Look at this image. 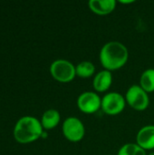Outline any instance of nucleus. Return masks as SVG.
<instances>
[{"instance_id": "2eb2a0df", "label": "nucleus", "mask_w": 154, "mask_h": 155, "mask_svg": "<svg viewBox=\"0 0 154 155\" xmlns=\"http://www.w3.org/2000/svg\"><path fill=\"white\" fill-rule=\"evenodd\" d=\"M47 135H48V134H47V133L44 131V132L42 133V135H41V137H42V138H44V139H45V138L47 137Z\"/></svg>"}, {"instance_id": "6e6552de", "label": "nucleus", "mask_w": 154, "mask_h": 155, "mask_svg": "<svg viewBox=\"0 0 154 155\" xmlns=\"http://www.w3.org/2000/svg\"><path fill=\"white\" fill-rule=\"evenodd\" d=\"M136 143L145 151L154 149V125H146L138 132Z\"/></svg>"}, {"instance_id": "f257e3e1", "label": "nucleus", "mask_w": 154, "mask_h": 155, "mask_svg": "<svg viewBox=\"0 0 154 155\" xmlns=\"http://www.w3.org/2000/svg\"><path fill=\"white\" fill-rule=\"evenodd\" d=\"M102 65L108 71H114L125 65L129 58L127 47L118 41H111L102 47L99 54Z\"/></svg>"}, {"instance_id": "f8f14e48", "label": "nucleus", "mask_w": 154, "mask_h": 155, "mask_svg": "<svg viewBox=\"0 0 154 155\" xmlns=\"http://www.w3.org/2000/svg\"><path fill=\"white\" fill-rule=\"evenodd\" d=\"M140 86L147 93L154 92V69L149 68L145 70L140 78Z\"/></svg>"}, {"instance_id": "9b49d317", "label": "nucleus", "mask_w": 154, "mask_h": 155, "mask_svg": "<svg viewBox=\"0 0 154 155\" xmlns=\"http://www.w3.org/2000/svg\"><path fill=\"white\" fill-rule=\"evenodd\" d=\"M60 119H61V116L58 111L54 109H49L44 113L42 116L41 124H42L43 128L49 130L57 126L58 124L60 123Z\"/></svg>"}, {"instance_id": "dca6fc26", "label": "nucleus", "mask_w": 154, "mask_h": 155, "mask_svg": "<svg viewBox=\"0 0 154 155\" xmlns=\"http://www.w3.org/2000/svg\"><path fill=\"white\" fill-rule=\"evenodd\" d=\"M121 3L122 4H132V3H133V1H121Z\"/></svg>"}, {"instance_id": "423d86ee", "label": "nucleus", "mask_w": 154, "mask_h": 155, "mask_svg": "<svg viewBox=\"0 0 154 155\" xmlns=\"http://www.w3.org/2000/svg\"><path fill=\"white\" fill-rule=\"evenodd\" d=\"M62 130L64 137L73 143L80 142L85 134V128L83 122L73 116L64 120Z\"/></svg>"}, {"instance_id": "1a4fd4ad", "label": "nucleus", "mask_w": 154, "mask_h": 155, "mask_svg": "<svg viewBox=\"0 0 154 155\" xmlns=\"http://www.w3.org/2000/svg\"><path fill=\"white\" fill-rule=\"evenodd\" d=\"M113 84V74L111 71L103 70L97 73L93 80V89L98 93L107 91Z\"/></svg>"}, {"instance_id": "39448f33", "label": "nucleus", "mask_w": 154, "mask_h": 155, "mask_svg": "<svg viewBox=\"0 0 154 155\" xmlns=\"http://www.w3.org/2000/svg\"><path fill=\"white\" fill-rule=\"evenodd\" d=\"M126 104L125 97L120 93L111 92L102 98L101 109L108 115H116L122 113Z\"/></svg>"}, {"instance_id": "4468645a", "label": "nucleus", "mask_w": 154, "mask_h": 155, "mask_svg": "<svg viewBox=\"0 0 154 155\" xmlns=\"http://www.w3.org/2000/svg\"><path fill=\"white\" fill-rule=\"evenodd\" d=\"M118 155H147L146 151L139 146L137 143H126L123 145L119 152Z\"/></svg>"}, {"instance_id": "0eeeda50", "label": "nucleus", "mask_w": 154, "mask_h": 155, "mask_svg": "<svg viewBox=\"0 0 154 155\" xmlns=\"http://www.w3.org/2000/svg\"><path fill=\"white\" fill-rule=\"evenodd\" d=\"M77 106L84 114H94L101 109L102 98L95 92H84L77 98Z\"/></svg>"}, {"instance_id": "20e7f679", "label": "nucleus", "mask_w": 154, "mask_h": 155, "mask_svg": "<svg viewBox=\"0 0 154 155\" xmlns=\"http://www.w3.org/2000/svg\"><path fill=\"white\" fill-rule=\"evenodd\" d=\"M126 103L136 111H144L150 104L148 93L139 84H133L129 87L125 94Z\"/></svg>"}, {"instance_id": "7ed1b4c3", "label": "nucleus", "mask_w": 154, "mask_h": 155, "mask_svg": "<svg viewBox=\"0 0 154 155\" xmlns=\"http://www.w3.org/2000/svg\"><path fill=\"white\" fill-rule=\"evenodd\" d=\"M50 73L56 81L61 83L72 82L76 76L75 66L65 59H57L53 62L50 66Z\"/></svg>"}, {"instance_id": "f03ea898", "label": "nucleus", "mask_w": 154, "mask_h": 155, "mask_svg": "<svg viewBox=\"0 0 154 155\" xmlns=\"http://www.w3.org/2000/svg\"><path fill=\"white\" fill-rule=\"evenodd\" d=\"M42 124L34 117L24 116L16 123L14 134L19 143H30L41 137L43 133Z\"/></svg>"}, {"instance_id": "ddd939ff", "label": "nucleus", "mask_w": 154, "mask_h": 155, "mask_svg": "<svg viewBox=\"0 0 154 155\" xmlns=\"http://www.w3.org/2000/svg\"><path fill=\"white\" fill-rule=\"evenodd\" d=\"M76 75L82 78H88L94 74L95 66L90 61H83L75 66Z\"/></svg>"}, {"instance_id": "f3484780", "label": "nucleus", "mask_w": 154, "mask_h": 155, "mask_svg": "<svg viewBox=\"0 0 154 155\" xmlns=\"http://www.w3.org/2000/svg\"><path fill=\"white\" fill-rule=\"evenodd\" d=\"M148 155H154V152H152V153H150Z\"/></svg>"}, {"instance_id": "9d476101", "label": "nucleus", "mask_w": 154, "mask_h": 155, "mask_svg": "<svg viewBox=\"0 0 154 155\" xmlns=\"http://www.w3.org/2000/svg\"><path fill=\"white\" fill-rule=\"evenodd\" d=\"M90 9L98 15L111 14L116 6L115 0H91L88 2Z\"/></svg>"}]
</instances>
